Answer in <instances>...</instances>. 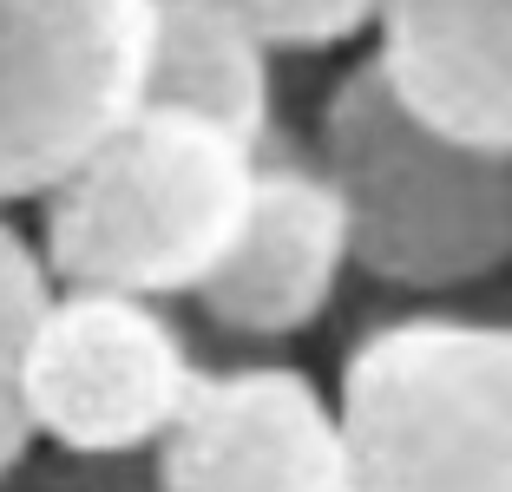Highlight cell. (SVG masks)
I'll use <instances>...</instances> for the list:
<instances>
[{
    "label": "cell",
    "mask_w": 512,
    "mask_h": 492,
    "mask_svg": "<svg viewBox=\"0 0 512 492\" xmlns=\"http://www.w3.org/2000/svg\"><path fill=\"white\" fill-rule=\"evenodd\" d=\"M237 14L276 40V53H322V46H348L381 27L388 0H230Z\"/></svg>",
    "instance_id": "8fae6325"
},
{
    "label": "cell",
    "mask_w": 512,
    "mask_h": 492,
    "mask_svg": "<svg viewBox=\"0 0 512 492\" xmlns=\"http://www.w3.org/2000/svg\"><path fill=\"white\" fill-rule=\"evenodd\" d=\"M158 492H362V460L302 368H224L165 433Z\"/></svg>",
    "instance_id": "8992f818"
},
{
    "label": "cell",
    "mask_w": 512,
    "mask_h": 492,
    "mask_svg": "<svg viewBox=\"0 0 512 492\" xmlns=\"http://www.w3.org/2000/svg\"><path fill=\"white\" fill-rule=\"evenodd\" d=\"M368 60L440 138L512 151V0H388Z\"/></svg>",
    "instance_id": "ba28073f"
},
{
    "label": "cell",
    "mask_w": 512,
    "mask_h": 492,
    "mask_svg": "<svg viewBox=\"0 0 512 492\" xmlns=\"http://www.w3.org/2000/svg\"><path fill=\"white\" fill-rule=\"evenodd\" d=\"M263 151L211 119L138 105L40 197V256L66 289L197 296L237 250Z\"/></svg>",
    "instance_id": "6da1fadb"
},
{
    "label": "cell",
    "mask_w": 512,
    "mask_h": 492,
    "mask_svg": "<svg viewBox=\"0 0 512 492\" xmlns=\"http://www.w3.org/2000/svg\"><path fill=\"white\" fill-rule=\"evenodd\" d=\"M348 269H355V224H348V204L322 171V158L302 164L263 151L243 237L224 256V269L197 289V302L230 335L283 342V335L322 322Z\"/></svg>",
    "instance_id": "52a82bcc"
},
{
    "label": "cell",
    "mask_w": 512,
    "mask_h": 492,
    "mask_svg": "<svg viewBox=\"0 0 512 492\" xmlns=\"http://www.w3.org/2000/svg\"><path fill=\"white\" fill-rule=\"evenodd\" d=\"M53 269L46 256L0 217V479L14 473L33 447L27 420V342L40 328L46 302H53Z\"/></svg>",
    "instance_id": "30bf717a"
},
{
    "label": "cell",
    "mask_w": 512,
    "mask_h": 492,
    "mask_svg": "<svg viewBox=\"0 0 512 492\" xmlns=\"http://www.w3.org/2000/svg\"><path fill=\"white\" fill-rule=\"evenodd\" d=\"M316 158L355 224V269L407 296L473 289L512 269V151L421 125L375 60L335 79Z\"/></svg>",
    "instance_id": "7a4b0ae2"
},
{
    "label": "cell",
    "mask_w": 512,
    "mask_h": 492,
    "mask_svg": "<svg viewBox=\"0 0 512 492\" xmlns=\"http://www.w3.org/2000/svg\"><path fill=\"white\" fill-rule=\"evenodd\" d=\"M158 0H0V210L66 184L151 73Z\"/></svg>",
    "instance_id": "277c9868"
},
{
    "label": "cell",
    "mask_w": 512,
    "mask_h": 492,
    "mask_svg": "<svg viewBox=\"0 0 512 492\" xmlns=\"http://www.w3.org/2000/svg\"><path fill=\"white\" fill-rule=\"evenodd\" d=\"M362 492H512V322L401 315L348 348Z\"/></svg>",
    "instance_id": "3957f363"
},
{
    "label": "cell",
    "mask_w": 512,
    "mask_h": 492,
    "mask_svg": "<svg viewBox=\"0 0 512 492\" xmlns=\"http://www.w3.org/2000/svg\"><path fill=\"white\" fill-rule=\"evenodd\" d=\"M204 388L184 328L158 302L119 289H53L27 342V420L86 460L158 453Z\"/></svg>",
    "instance_id": "5b68a950"
},
{
    "label": "cell",
    "mask_w": 512,
    "mask_h": 492,
    "mask_svg": "<svg viewBox=\"0 0 512 492\" xmlns=\"http://www.w3.org/2000/svg\"><path fill=\"white\" fill-rule=\"evenodd\" d=\"M145 105H171L191 119L270 151L276 125V40L237 14L230 0H158L151 14Z\"/></svg>",
    "instance_id": "9c48e42d"
}]
</instances>
